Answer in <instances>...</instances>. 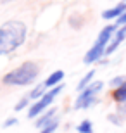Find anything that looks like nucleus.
Masks as SVG:
<instances>
[{
	"label": "nucleus",
	"mask_w": 126,
	"mask_h": 133,
	"mask_svg": "<svg viewBox=\"0 0 126 133\" xmlns=\"http://www.w3.org/2000/svg\"><path fill=\"white\" fill-rule=\"evenodd\" d=\"M78 133H93V124L90 119H83L81 123L76 126Z\"/></svg>",
	"instance_id": "obj_14"
},
{
	"label": "nucleus",
	"mask_w": 126,
	"mask_h": 133,
	"mask_svg": "<svg viewBox=\"0 0 126 133\" xmlns=\"http://www.w3.org/2000/svg\"><path fill=\"white\" fill-rule=\"evenodd\" d=\"M28 36V26L19 19H10L0 24V57L9 55L23 47Z\"/></svg>",
	"instance_id": "obj_1"
},
{
	"label": "nucleus",
	"mask_w": 126,
	"mask_h": 133,
	"mask_svg": "<svg viewBox=\"0 0 126 133\" xmlns=\"http://www.w3.org/2000/svg\"><path fill=\"white\" fill-rule=\"evenodd\" d=\"M107 119L111 121L112 124H116V126H123V123H124V114L123 112H111L109 116H107Z\"/></svg>",
	"instance_id": "obj_13"
},
{
	"label": "nucleus",
	"mask_w": 126,
	"mask_h": 133,
	"mask_svg": "<svg viewBox=\"0 0 126 133\" xmlns=\"http://www.w3.org/2000/svg\"><path fill=\"white\" fill-rule=\"evenodd\" d=\"M40 74V66L35 61H26L21 66L14 68L7 74H4L2 83L7 87H29L31 83L36 81Z\"/></svg>",
	"instance_id": "obj_2"
},
{
	"label": "nucleus",
	"mask_w": 126,
	"mask_h": 133,
	"mask_svg": "<svg viewBox=\"0 0 126 133\" xmlns=\"http://www.w3.org/2000/svg\"><path fill=\"white\" fill-rule=\"evenodd\" d=\"M124 12H126V0H121V2H117L114 7H109V9L104 10V12H102V19H105V21H117Z\"/></svg>",
	"instance_id": "obj_7"
},
{
	"label": "nucleus",
	"mask_w": 126,
	"mask_h": 133,
	"mask_svg": "<svg viewBox=\"0 0 126 133\" xmlns=\"http://www.w3.org/2000/svg\"><path fill=\"white\" fill-rule=\"evenodd\" d=\"M124 24H126V12H124V14H123L121 17L116 21V26H124Z\"/></svg>",
	"instance_id": "obj_19"
},
{
	"label": "nucleus",
	"mask_w": 126,
	"mask_h": 133,
	"mask_svg": "<svg viewBox=\"0 0 126 133\" xmlns=\"http://www.w3.org/2000/svg\"><path fill=\"white\" fill-rule=\"evenodd\" d=\"M9 2H12V0H2V4H9Z\"/></svg>",
	"instance_id": "obj_21"
},
{
	"label": "nucleus",
	"mask_w": 126,
	"mask_h": 133,
	"mask_svg": "<svg viewBox=\"0 0 126 133\" xmlns=\"http://www.w3.org/2000/svg\"><path fill=\"white\" fill-rule=\"evenodd\" d=\"M112 100L116 104H126V85H123V87H119V88H114L112 90Z\"/></svg>",
	"instance_id": "obj_10"
},
{
	"label": "nucleus",
	"mask_w": 126,
	"mask_h": 133,
	"mask_svg": "<svg viewBox=\"0 0 126 133\" xmlns=\"http://www.w3.org/2000/svg\"><path fill=\"white\" fill-rule=\"evenodd\" d=\"M117 111H119V112H123V114L126 116V104H121V107L117 109Z\"/></svg>",
	"instance_id": "obj_20"
},
{
	"label": "nucleus",
	"mask_w": 126,
	"mask_h": 133,
	"mask_svg": "<svg viewBox=\"0 0 126 133\" xmlns=\"http://www.w3.org/2000/svg\"><path fill=\"white\" fill-rule=\"evenodd\" d=\"M17 123H19V121H17V118H9V119H5V121H4V128H10V126H16Z\"/></svg>",
	"instance_id": "obj_18"
},
{
	"label": "nucleus",
	"mask_w": 126,
	"mask_h": 133,
	"mask_svg": "<svg viewBox=\"0 0 126 133\" xmlns=\"http://www.w3.org/2000/svg\"><path fill=\"white\" fill-rule=\"evenodd\" d=\"M93 78H95V69H90V71H88L87 74H85V76H83L81 79H79V81H78V87H76V90L78 92H81V90H85L88 87V85L92 83L93 81Z\"/></svg>",
	"instance_id": "obj_11"
},
{
	"label": "nucleus",
	"mask_w": 126,
	"mask_h": 133,
	"mask_svg": "<svg viewBox=\"0 0 126 133\" xmlns=\"http://www.w3.org/2000/svg\"><path fill=\"white\" fill-rule=\"evenodd\" d=\"M62 90H64V85L62 83L57 85V87H54V88H50V90H47L43 97H40L38 100H35V102L29 105V109H28V118L29 119H36L40 114L43 112V111H47V109L52 105L54 100L61 95V92H62Z\"/></svg>",
	"instance_id": "obj_5"
},
{
	"label": "nucleus",
	"mask_w": 126,
	"mask_h": 133,
	"mask_svg": "<svg viewBox=\"0 0 126 133\" xmlns=\"http://www.w3.org/2000/svg\"><path fill=\"white\" fill-rule=\"evenodd\" d=\"M124 40H126V24L124 26H117L116 33L112 35L111 42H109V45H107V49H105V55H112L117 49H119V45H121Z\"/></svg>",
	"instance_id": "obj_6"
},
{
	"label": "nucleus",
	"mask_w": 126,
	"mask_h": 133,
	"mask_svg": "<svg viewBox=\"0 0 126 133\" xmlns=\"http://www.w3.org/2000/svg\"><path fill=\"white\" fill-rule=\"evenodd\" d=\"M104 90V81L100 79H95L88 85L85 90L78 92V97L74 100V109L79 111V109H90L92 105L98 104V94Z\"/></svg>",
	"instance_id": "obj_4"
},
{
	"label": "nucleus",
	"mask_w": 126,
	"mask_h": 133,
	"mask_svg": "<svg viewBox=\"0 0 126 133\" xmlns=\"http://www.w3.org/2000/svg\"><path fill=\"white\" fill-rule=\"evenodd\" d=\"M47 90H49V88L45 87V83H40V85H36V87H35V88L31 90V92H29L28 95H29V99H31V100L35 102V100H38L40 97H43Z\"/></svg>",
	"instance_id": "obj_12"
},
{
	"label": "nucleus",
	"mask_w": 126,
	"mask_h": 133,
	"mask_svg": "<svg viewBox=\"0 0 126 133\" xmlns=\"http://www.w3.org/2000/svg\"><path fill=\"white\" fill-rule=\"evenodd\" d=\"M31 102H33V100L29 99V95H24V97H21L19 99V102L16 104V111H17V112H19V111H23V109H26V107H29V105H31Z\"/></svg>",
	"instance_id": "obj_17"
},
{
	"label": "nucleus",
	"mask_w": 126,
	"mask_h": 133,
	"mask_svg": "<svg viewBox=\"0 0 126 133\" xmlns=\"http://www.w3.org/2000/svg\"><path fill=\"white\" fill-rule=\"evenodd\" d=\"M62 79H64V71L62 69H57V71H54V73H50L49 76H47V79H45L43 83L47 88H54V87H57V85L62 83Z\"/></svg>",
	"instance_id": "obj_9"
},
{
	"label": "nucleus",
	"mask_w": 126,
	"mask_h": 133,
	"mask_svg": "<svg viewBox=\"0 0 126 133\" xmlns=\"http://www.w3.org/2000/svg\"><path fill=\"white\" fill-rule=\"evenodd\" d=\"M59 123H61V119L55 118L52 123H49L47 126H43V128H40V133H55L57 128H59Z\"/></svg>",
	"instance_id": "obj_16"
},
{
	"label": "nucleus",
	"mask_w": 126,
	"mask_h": 133,
	"mask_svg": "<svg viewBox=\"0 0 126 133\" xmlns=\"http://www.w3.org/2000/svg\"><path fill=\"white\" fill-rule=\"evenodd\" d=\"M123 85H126V74H117L112 79H109V87L111 88H119Z\"/></svg>",
	"instance_id": "obj_15"
},
{
	"label": "nucleus",
	"mask_w": 126,
	"mask_h": 133,
	"mask_svg": "<svg viewBox=\"0 0 126 133\" xmlns=\"http://www.w3.org/2000/svg\"><path fill=\"white\" fill-rule=\"evenodd\" d=\"M55 118H57V107H49L47 111H43V112L36 118L35 126H36V128H43V126H47L49 123H52Z\"/></svg>",
	"instance_id": "obj_8"
},
{
	"label": "nucleus",
	"mask_w": 126,
	"mask_h": 133,
	"mask_svg": "<svg viewBox=\"0 0 126 133\" xmlns=\"http://www.w3.org/2000/svg\"><path fill=\"white\" fill-rule=\"evenodd\" d=\"M116 30H117L116 23H114V24H107V26L102 28L98 36H97V40L93 42V45L88 49V52L85 54V57H83V62H85V64H88V66L95 64V62H98V61L105 55V49H107V45H109V42H111L112 35L116 33Z\"/></svg>",
	"instance_id": "obj_3"
}]
</instances>
